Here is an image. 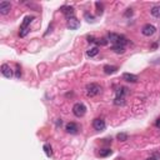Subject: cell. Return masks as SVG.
Returning a JSON list of instances; mask_svg holds the SVG:
<instances>
[{"label":"cell","mask_w":160,"mask_h":160,"mask_svg":"<svg viewBox=\"0 0 160 160\" xmlns=\"http://www.w3.org/2000/svg\"><path fill=\"white\" fill-rule=\"evenodd\" d=\"M79 27H80V21L77 18H71L68 20V28L70 30H77Z\"/></svg>","instance_id":"11"},{"label":"cell","mask_w":160,"mask_h":160,"mask_svg":"<svg viewBox=\"0 0 160 160\" xmlns=\"http://www.w3.org/2000/svg\"><path fill=\"white\" fill-rule=\"evenodd\" d=\"M86 113V106L84 105L83 103H77L73 106V114L77 116V118H81L84 116Z\"/></svg>","instance_id":"3"},{"label":"cell","mask_w":160,"mask_h":160,"mask_svg":"<svg viewBox=\"0 0 160 160\" xmlns=\"http://www.w3.org/2000/svg\"><path fill=\"white\" fill-rule=\"evenodd\" d=\"M98 53H99V48H91V49H89L88 52H86V55L88 56H90V58H93V56H95V55H98Z\"/></svg>","instance_id":"18"},{"label":"cell","mask_w":160,"mask_h":160,"mask_svg":"<svg viewBox=\"0 0 160 160\" xmlns=\"http://www.w3.org/2000/svg\"><path fill=\"white\" fill-rule=\"evenodd\" d=\"M118 70H119V68H118V66H114V65H105V66H104L105 74H114V73H116Z\"/></svg>","instance_id":"13"},{"label":"cell","mask_w":160,"mask_h":160,"mask_svg":"<svg viewBox=\"0 0 160 160\" xmlns=\"http://www.w3.org/2000/svg\"><path fill=\"white\" fill-rule=\"evenodd\" d=\"M65 130H66V133H69V134H78L79 125L77 123H68L66 126H65Z\"/></svg>","instance_id":"8"},{"label":"cell","mask_w":160,"mask_h":160,"mask_svg":"<svg viewBox=\"0 0 160 160\" xmlns=\"http://www.w3.org/2000/svg\"><path fill=\"white\" fill-rule=\"evenodd\" d=\"M128 89L126 88H124V86H121V88H119L116 90V96H119V98H124V95H126L128 94Z\"/></svg>","instance_id":"16"},{"label":"cell","mask_w":160,"mask_h":160,"mask_svg":"<svg viewBox=\"0 0 160 160\" xmlns=\"http://www.w3.org/2000/svg\"><path fill=\"white\" fill-rule=\"evenodd\" d=\"M43 149H44V151H45V154H46L48 158H50V156L53 155V150H52V146H50V145L45 144V145L43 146Z\"/></svg>","instance_id":"19"},{"label":"cell","mask_w":160,"mask_h":160,"mask_svg":"<svg viewBox=\"0 0 160 160\" xmlns=\"http://www.w3.org/2000/svg\"><path fill=\"white\" fill-rule=\"evenodd\" d=\"M88 41H89V43H95L96 39L94 36H88Z\"/></svg>","instance_id":"26"},{"label":"cell","mask_w":160,"mask_h":160,"mask_svg":"<svg viewBox=\"0 0 160 160\" xmlns=\"http://www.w3.org/2000/svg\"><path fill=\"white\" fill-rule=\"evenodd\" d=\"M123 80L128 81V83H136L138 81V77L134 74H130V73H124L123 74Z\"/></svg>","instance_id":"12"},{"label":"cell","mask_w":160,"mask_h":160,"mask_svg":"<svg viewBox=\"0 0 160 160\" xmlns=\"http://www.w3.org/2000/svg\"><path fill=\"white\" fill-rule=\"evenodd\" d=\"M114 104H115V105H124V104H125V102H124V98H119V96H116V99H115Z\"/></svg>","instance_id":"20"},{"label":"cell","mask_w":160,"mask_h":160,"mask_svg":"<svg viewBox=\"0 0 160 160\" xmlns=\"http://www.w3.org/2000/svg\"><path fill=\"white\" fill-rule=\"evenodd\" d=\"M21 77V70H20V66L16 64V70H15V78L16 79H19Z\"/></svg>","instance_id":"24"},{"label":"cell","mask_w":160,"mask_h":160,"mask_svg":"<svg viewBox=\"0 0 160 160\" xmlns=\"http://www.w3.org/2000/svg\"><path fill=\"white\" fill-rule=\"evenodd\" d=\"M108 39H109V41H110L113 45H121V46H125L126 44L129 43V40L126 39L124 35L116 34V33H109V34H108Z\"/></svg>","instance_id":"1"},{"label":"cell","mask_w":160,"mask_h":160,"mask_svg":"<svg viewBox=\"0 0 160 160\" xmlns=\"http://www.w3.org/2000/svg\"><path fill=\"white\" fill-rule=\"evenodd\" d=\"M85 90H86V95L88 96H96L102 93V86L99 85L96 83H90L85 86Z\"/></svg>","instance_id":"2"},{"label":"cell","mask_w":160,"mask_h":160,"mask_svg":"<svg viewBox=\"0 0 160 160\" xmlns=\"http://www.w3.org/2000/svg\"><path fill=\"white\" fill-rule=\"evenodd\" d=\"M108 41H109V40H106V39L102 38V39H96L95 43H96V44H99V45H106V44H108Z\"/></svg>","instance_id":"22"},{"label":"cell","mask_w":160,"mask_h":160,"mask_svg":"<svg viewBox=\"0 0 160 160\" xmlns=\"http://www.w3.org/2000/svg\"><path fill=\"white\" fill-rule=\"evenodd\" d=\"M93 126H94L95 130L102 131V130L105 129L106 124H105V121H104L103 119H99V118H98V119H94V121H93Z\"/></svg>","instance_id":"7"},{"label":"cell","mask_w":160,"mask_h":160,"mask_svg":"<svg viewBox=\"0 0 160 160\" xmlns=\"http://www.w3.org/2000/svg\"><path fill=\"white\" fill-rule=\"evenodd\" d=\"M148 160H160L159 158H155V156H151V158H149Z\"/></svg>","instance_id":"28"},{"label":"cell","mask_w":160,"mask_h":160,"mask_svg":"<svg viewBox=\"0 0 160 160\" xmlns=\"http://www.w3.org/2000/svg\"><path fill=\"white\" fill-rule=\"evenodd\" d=\"M0 70H2V74H3V77L8 78V79H10L13 77V70L11 68L8 64H3L2 65V68H0Z\"/></svg>","instance_id":"6"},{"label":"cell","mask_w":160,"mask_h":160,"mask_svg":"<svg viewBox=\"0 0 160 160\" xmlns=\"http://www.w3.org/2000/svg\"><path fill=\"white\" fill-rule=\"evenodd\" d=\"M155 126L160 129V118H159V119H156V121H155Z\"/></svg>","instance_id":"27"},{"label":"cell","mask_w":160,"mask_h":160,"mask_svg":"<svg viewBox=\"0 0 160 160\" xmlns=\"http://www.w3.org/2000/svg\"><path fill=\"white\" fill-rule=\"evenodd\" d=\"M33 16H27V18L24 19V21H23V24H21V27H20V36L21 38H24L25 35L28 34V31H29V24L33 21Z\"/></svg>","instance_id":"4"},{"label":"cell","mask_w":160,"mask_h":160,"mask_svg":"<svg viewBox=\"0 0 160 160\" xmlns=\"http://www.w3.org/2000/svg\"><path fill=\"white\" fill-rule=\"evenodd\" d=\"M95 6H96V9H98V14H103V9H104V6L102 3H95Z\"/></svg>","instance_id":"21"},{"label":"cell","mask_w":160,"mask_h":160,"mask_svg":"<svg viewBox=\"0 0 160 160\" xmlns=\"http://www.w3.org/2000/svg\"><path fill=\"white\" fill-rule=\"evenodd\" d=\"M111 50L116 54H124L125 53V46H121V45H113L111 46Z\"/></svg>","instance_id":"14"},{"label":"cell","mask_w":160,"mask_h":160,"mask_svg":"<svg viewBox=\"0 0 160 160\" xmlns=\"http://www.w3.org/2000/svg\"><path fill=\"white\" fill-rule=\"evenodd\" d=\"M155 31H156L155 27H154V25H151V24H146V25H144V27H143V29H141L143 35H145V36H151Z\"/></svg>","instance_id":"5"},{"label":"cell","mask_w":160,"mask_h":160,"mask_svg":"<svg viewBox=\"0 0 160 160\" xmlns=\"http://www.w3.org/2000/svg\"><path fill=\"white\" fill-rule=\"evenodd\" d=\"M151 15L155 16V18H160V5H155L151 8V10H150Z\"/></svg>","instance_id":"15"},{"label":"cell","mask_w":160,"mask_h":160,"mask_svg":"<svg viewBox=\"0 0 160 160\" xmlns=\"http://www.w3.org/2000/svg\"><path fill=\"white\" fill-rule=\"evenodd\" d=\"M85 18H86V20L89 21V23H93V21H94V16H93V15H90V14H85Z\"/></svg>","instance_id":"25"},{"label":"cell","mask_w":160,"mask_h":160,"mask_svg":"<svg viewBox=\"0 0 160 160\" xmlns=\"http://www.w3.org/2000/svg\"><path fill=\"white\" fill-rule=\"evenodd\" d=\"M118 139H119L120 141H125V140H128V135L124 133H120V134H118Z\"/></svg>","instance_id":"23"},{"label":"cell","mask_w":160,"mask_h":160,"mask_svg":"<svg viewBox=\"0 0 160 160\" xmlns=\"http://www.w3.org/2000/svg\"><path fill=\"white\" fill-rule=\"evenodd\" d=\"M61 11H63V14L66 16V19H71V18H74V14H75V11H74V8L73 6H63L61 8Z\"/></svg>","instance_id":"10"},{"label":"cell","mask_w":160,"mask_h":160,"mask_svg":"<svg viewBox=\"0 0 160 160\" xmlns=\"http://www.w3.org/2000/svg\"><path fill=\"white\" fill-rule=\"evenodd\" d=\"M111 154H113V150H111V149H103V150H100L99 156H102V158H106V156L111 155Z\"/></svg>","instance_id":"17"},{"label":"cell","mask_w":160,"mask_h":160,"mask_svg":"<svg viewBox=\"0 0 160 160\" xmlns=\"http://www.w3.org/2000/svg\"><path fill=\"white\" fill-rule=\"evenodd\" d=\"M10 9H11V4L9 2H2L0 3V14L2 15L9 14Z\"/></svg>","instance_id":"9"}]
</instances>
